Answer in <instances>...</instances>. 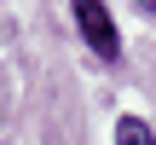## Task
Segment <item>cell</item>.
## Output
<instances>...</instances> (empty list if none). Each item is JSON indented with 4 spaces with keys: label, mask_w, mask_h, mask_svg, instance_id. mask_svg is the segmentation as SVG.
<instances>
[{
    "label": "cell",
    "mask_w": 156,
    "mask_h": 145,
    "mask_svg": "<svg viewBox=\"0 0 156 145\" xmlns=\"http://www.w3.org/2000/svg\"><path fill=\"white\" fill-rule=\"evenodd\" d=\"M133 6H139V12H151V17H156V0H133Z\"/></svg>",
    "instance_id": "obj_3"
},
{
    "label": "cell",
    "mask_w": 156,
    "mask_h": 145,
    "mask_svg": "<svg viewBox=\"0 0 156 145\" xmlns=\"http://www.w3.org/2000/svg\"><path fill=\"white\" fill-rule=\"evenodd\" d=\"M69 12H75L81 41L93 46V58H98V64H122V35H116L110 6H104V0H69Z\"/></svg>",
    "instance_id": "obj_1"
},
{
    "label": "cell",
    "mask_w": 156,
    "mask_h": 145,
    "mask_svg": "<svg viewBox=\"0 0 156 145\" xmlns=\"http://www.w3.org/2000/svg\"><path fill=\"white\" fill-rule=\"evenodd\" d=\"M116 145H156V128L145 116H122L116 122Z\"/></svg>",
    "instance_id": "obj_2"
}]
</instances>
